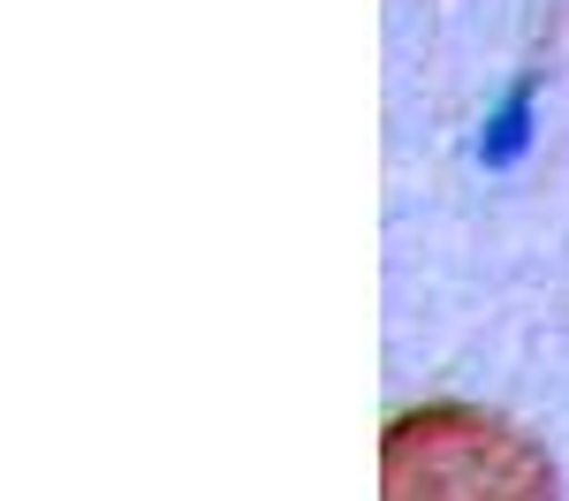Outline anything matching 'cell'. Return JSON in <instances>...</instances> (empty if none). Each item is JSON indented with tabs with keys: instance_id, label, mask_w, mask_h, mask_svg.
<instances>
[{
	"instance_id": "obj_1",
	"label": "cell",
	"mask_w": 569,
	"mask_h": 501,
	"mask_svg": "<svg viewBox=\"0 0 569 501\" xmlns=\"http://www.w3.org/2000/svg\"><path fill=\"white\" fill-rule=\"evenodd\" d=\"M380 501H555V471L501 418L418 410L388 433Z\"/></svg>"
}]
</instances>
